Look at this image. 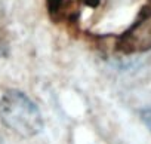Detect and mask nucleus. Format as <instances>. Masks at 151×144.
<instances>
[{
  "label": "nucleus",
  "mask_w": 151,
  "mask_h": 144,
  "mask_svg": "<svg viewBox=\"0 0 151 144\" xmlns=\"http://www.w3.org/2000/svg\"><path fill=\"white\" fill-rule=\"evenodd\" d=\"M0 120L19 137H34L43 128L39 107L21 91H6L0 98Z\"/></svg>",
  "instance_id": "obj_1"
},
{
  "label": "nucleus",
  "mask_w": 151,
  "mask_h": 144,
  "mask_svg": "<svg viewBox=\"0 0 151 144\" xmlns=\"http://www.w3.org/2000/svg\"><path fill=\"white\" fill-rule=\"evenodd\" d=\"M117 49L123 54H141L151 49V0H147L130 27L120 34Z\"/></svg>",
  "instance_id": "obj_2"
},
{
  "label": "nucleus",
  "mask_w": 151,
  "mask_h": 144,
  "mask_svg": "<svg viewBox=\"0 0 151 144\" xmlns=\"http://www.w3.org/2000/svg\"><path fill=\"white\" fill-rule=\"evenodd\" d=\"M141 117H142L144 123L148 126V129L151 131V106L142 110V113H141Z\"/></svg>",
  "instance_id": "obj_3"
}]
</instances>
